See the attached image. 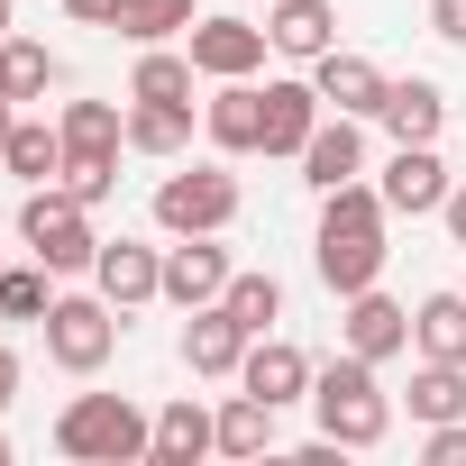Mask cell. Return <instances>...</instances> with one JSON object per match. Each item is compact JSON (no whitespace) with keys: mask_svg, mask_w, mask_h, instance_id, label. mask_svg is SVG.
<instances>
[{"mask_svg":"<svg viewBox=\"0 0 466 466\" xmlns=\"http://www.w3.org/2000/svg\"><path fill=\"white\" fill-rule=\"evenodd\" d=\"M46 357L65 366V375H101L110 357H119V302L92 284V293H56L46 302Z\"/></svg>","mask_w":466,"mask_h":466,"instance_id":"5","label":"cell"},{"mask_svg":"<svg viewBox=\"0 0 466 466\" xmlns=\"http://www.w3.org/2000/svg\"><path fill=\"white\" fill-rule=\"evenodd\" d=\"M384 128H393V147H439V128H448V92H439L430 74H402V83L384 92Z\"/></svg>","mask_w":466,"mask_h":466,"instance_id":"20","label":"cell"},{"mask_svg":"<svg viewBox=\"0 0 466 466\" xmlns=\"http://www.w3.org/2000/svg\"><path fill=\"white\" fill-rule=\"evenodd\" d=\"M228 219H238V174L183 165V174L156 183V228H174V238H219Z\"/></svg>","mask_w":466,"mask_h":466,"instance_id":"6","label":"cell"},{"mask_svg":"<svg viewBox=\"0 0 466 466\" xmlns=\"http://www.w3.org/2000/svg\"><path fill=\"white\" fill-rule=\"evenodd\" d=\"M65 156H119L128 147V101H65Z\"/></svg>","mask_w":466,"mask_h":466,"instance_id":"23","label":"cell"},{"mask_svg":"<svg viewBox=\"0 0 466 466\" xmlns=\"http://www.w3.org/2000/svg\"><path fill=\"white\" fill-rule=\"evenodd\" d=\"M201 128H210L219 156H266V83L257 74L248 83H219L210 110H201Z\"/></svg>","mask_w":466,"mask_h":466,"instance_id":"14","label":"cell"},{"mask_svg":"<svg viewBox=\"0 0 466 466\" xmlns=\"http://www.w3.org/2000/svg\"><path fill=\"white\" fill-rule=\"evenodd\" d=\"M0 174L10 183H65V128L56 119H37V110H19V128H10V147H0Z\"/></svg>","mask_w":466,"mask_h":466,"instance_id":"19","label":"cell"},{"mask_svg":"<svg viewBox=\"0 0 466 466\" xmlns=\"http://www.w3.org/2000/svg\"><path fill=\"white\" fill-rule=\"evenodd\" d=\"M448 183H457V174H448V156H439V147H393V165H384V183H375V192H384V210H393V219H439Z\"/></svg>","mask_w":466,"mask_h":466,"instance_id":"9","label":"cell"},{"mask_svg":"<svg viewBox=\"0 0 466 466\" xmlns=\"http://www.w3.org/2000/svg\"><path fill=\"white\" fill-rule=\"evenodd\" d=\"M128 147L137 156H183L192 147V101H128Z\"/></svg>","mask_w":466,"mask_h":466,"instance_id":"24","label":"cell"},{"mask_svg":"<svg viewBox=\"0 0 466 466\" xmlns=\"http://www.w3.org/2000/svg\"><path fill=\"white\" fill-rule=\"evenodd\" d=\"M19 375H28V366H19V348H0V411L19 402Z\"/></svg>","mask_w":466,"mask_h":466,"instance_id":"37","label":"cell"},{"mask_svg":"<svg viewBox=\"0 0 466 466\" xmlns=\"http://www.w3.org/2000/svg\"><path fill=\"white\" fill-rule=\"evenodd\" d=\"M65 192H83L92 210L119 192V156H65Z\"/></svg>","mask_w":466,"mask_h":466,"instance_id":"32","label":"cell"},{"mask_svg":"<svg viewBox=\"0 0 466 466\" xmlns=\"http://www.w3.org/2000/svg\"><path fill=\"white\" fill-rule=\"evenodd\" d=\"M56 284H65V275L37 266V257H28V266H0V320H46Z\"/></svg>","mask_w":466,"mask_h":466,"instance_id":"29","label":"cell"},{"mask_svg":"<svg viewBox=\"0 0 466 466\" xmlns=\"http://www.w3.org/2000/svg\"><path fill=\"white\" fill-rule=\"evenodd\" d=\"M183 56H192L210 83H248V74H266L275 37L248 28V19H192V28H183Z\"/></svg>","mask_w":466,"mask_h":466,"instance_id":"7","label":"cell"},{"mask_svg":"<svg viewBox=\"0 0 466 466\" xmlns=\"http://www.w3.org/2000/svg\"><path fill=\"white\" fill-rule=\"evenodd\" d=\"M19 248H28L37 266H56V275H92V257H101L92 201L65 192V183H37V192L19 201Z\"/></svg>","mask_w":466,"mask_h":466,"instance_id":"4","label":"cell"},{"mask_svg":"<svg viewBox=\"0 0 466 466\" xmlns=\"http://www.w3.org/2000/svg\"><path fill=\"white\" fill-rule=\"evenodd\" d=\"M0 65H10V101H46V92H56V74H65L37 37H0Z\"/></svg>","mask_w":466,"mask_h":466,"instance_id":"31","label":"cell"},{"mask_svg":"<svg viewBox=\"0 0 466 466\" xmlns=\"http://www.w3.org/2000/svg\"><path fill=\"white\" fill-rule=\"evenodd\" d=\"M384 228H393V210H384V192L375 183H339V192H320V238H311V266H320V284L348 302V293H366V284H384Z\"/></svg>","mask_w":466,"mask_h":466,"instance_id":"1","label":"cell"},{"mask_svg":"<svg viewBox=\"0 0 466 466\" xmlns=\"http://www.w3.org/2000/svg\"><path fill=\"white\" fill-rule=\"evenodd\" d=\"M192 56L183 46H137V74H128V101H192Z\"/></svg>","mask_w":466,"mask_h":466,"instance_id":"26","label":"cell"},{"mask_svg":"<svg viewBox=\"0 0 466 466\" xmlns=\"http://www.w3.org/2000/svg\"><path fill=\"white\" fill-rule=\"evenodd\" d=\"M0 466H10V439H0Z\"/></svg>","mask_w":466,"mask_h":466,"instance_id":"40","label":"cell"},{"mask_svg":"<svg viewBox=\"0 0 466 466\" xmlns=\"http://www.w3.org/2000/svg\"><path fill=\"white\" fill-rule=\"evenodd\" d=\"M92 284H101L119 311H137V302H165V248H147V238H101V257H92Z\"/></svg>","mask_w":466,"mask_h":466,"instance_id":"11","label":"cell"},{"mask_svg":"<svg viewBox=\"0 0 466 466\" xmlns=\"http://www.w3.org/2000/svg\"><path fill=\"white\" fill-rule=\"evenodd\" d=\"M0 266H10V248H0Z\"/></svg>","mask_w":466,"mask_h":466,"instance_id":"41","label":"cell"},{"mask_svg":"<svg viewBox=\"0 0 466 466\" xmlns=\"http://www.w3.org/2000/svg\"><path fill=\"white\" fill-rule=\"evenodd\" d=\"M311 411H320V439H339V448H384V430H393V393L375 384L366 357H329L311 375Z\"/></svg>","mask_w":466,"mask_h":466,"instance_id":"3","label":"cell"},{"mask_svg":"<svg viewBox=\"0 0 466 466\" xmlns=\"http://www.w3.org/2000/svg\"><path fill=\"white\" fill-rule=\"evenodd\" d=\"M10 128H19V101H0V147H10Z\"/></svg>","mask_w":466,"mask_h":466,"instance_id":"38","label":"cell"},{"mask_svg":"<svg viewBox=\"0 0 466 466\" xmlns=\"http://www.w3.org/2000/svg\"><path fill=\"white\" fill-rule=\"evenodd\" d=\"M201 457H219V411H201L183 393L156 411V466H201Z\"/></svg>","mask_w":466,"mask_h":466,"instance_id":"21","label":"cell"},{"mask_svg":"<svg viewBox=\"0 0 466 466\" xmlns=\"http://www.w3.org/2000/svg\"><path fill=\"white\" fill-rule=\"evenodd\" d=\"M293 165H302V183H311V192H339V183H357V174H366V119L329 110V119L311 128V147H302Z\"/></svg>","mask_w":466,"mask_h":466,"instance_id":"13","label":"cell"},{"mask_svg":"<svg viewBox=\"0 0 466 466\" xmlns=\"http://www.w3.org/2000/svg\"><path fill=\"white\" fill-rule=\"evenodd\" d=\"M430 37H448V46H466V0H430Z\"/></svg>","mask_w":466,"mask_h":466,"instance_id":"34","label":"cell"},{"mask_svg":"<svg viewBox=\"0 0 466 466\" xmlns=\"http://www.w3.org/2000/svg\"><path fill=\"white\" fill-rule=\"evenodd\" d=\"M311 83H320V101L348 110V119H384V92H393V74H384L375 56H357V46H329V56L311 65Z\"/></svg>","mask_w":466,"mask_h":466,"instance_id":"10","label":"cell"},{"mask_svg":"<svg viewBox=\"0 0 466 466\" xmlns=\"http://www.w3.org/2000/svg\"><path fill=\"white\" fill-rule=\"evenodd\" d=\"M266 37H275V56L320 65L339 46V10H329V0H266Z\"/></svg>","mask_w":466,"mask_h":466,"instance_id":"16","label":"cell"},{"mask_svg":"<svg viewBox=\"0 0 466 466\" xmlns=\"http://www.w3.org/2000/svg\"><path fill=\"white\" fill-rule=\"evenodd\" d=\"M128 46H174L192 28V0H119V19H110Z\"/></svg>","mask_w":466,"mask_h":466,"instance_id":"28","label":"cell"},{"mask_svg":"<svg viewBox=\"0 0 466 466\" xmlns=\"http://www.w3.org/2000/svg\"><path fill=\"white\" fill-rule=\"evenodd\" d=\"M65 19H83V28H110V19H119V0H65Z\"/></svg>","mask_w":466,"mask_h":466,"instance_id":"36","label":"cell"},{"mask_svg":"<svg viewBox=\"0 0 466 466\" xmlns=\"http://www.w3.org/2000/svg\"><path fill=\"white\" fill-rule=\"evenodd\" d=\"M339 348L366 357V366H384V357L411 348V311H402L384 284H366V293H348V311H339Z\"/></svg>","mask_w":466,"mask_h":466,"instance_id":"8","label":"cell"},{"mask_svg":"<svg viewBox=\"0 0 466 466\" xmlns=\"http://www.w3.org/2000/svg\"><path fill=\"white\" fill-rule=\"evenodd\" d=\"M420 457H430V466H466V420H430Z\"/></svg>","mask_w":466,"mask_h":466,"instance_id":"33","label":"cell"},{"mask_svg":"<svg viewBox=\"0 0 466 466\" xmlns=\"http://www.w3.org/2000/svg\"><path fill=\"white\" fill-rule=\"evenodd\" d=\"M311 375H320V366H311L293 339H275V329H266V339H248V366H238V384H248L257 402L293 411V402H311Z\"/></svg>","mask_w":466,"mask_h":466,"instance_id":"12","label":"cell"},{"mask_svg":"<svg viewBox=\"0 0 466 466\" xmlns=\"http://www.w3.org/2000/svg\"><path fill=\"white\" fill-rule=\"evenodd\" d=\"M219 302H228V320H238L248 339H266V329L284 320V284H275V275H228Z\"/></svg>","mask_w":466,"mask_h":466,"instance_id":"30","label":"cell"},{"mask_svg":"<svg viewBox=\"0 0 466 466\" xmlns=\"http://www.w3.org/2000/svg\"><path fill=\"white\" fill-rule=\"evenodd\" d=\"M56 457L74 466H128V457H156V420L128 402V393H74L56 411Z\"/></svg>","mask_w":466,"mask_h":466,"instance_id":"2","label":"cell"},{"mask_svg":"<svg viewBox=\"0 0 466 466\" xmlns=\"http://www.w3.org/2000/svg\"><path fill=\"white\" fill-rule=\"evenodd\" d=\"M0 37H10V0H0Z\"/></svg>","mask_w":466,"mask_h":466,"instance_id":"39","label":"cell"},{"mask_svg":"<svg viewBox=\"0 0 466 466\" xmlns=\"http://www.w3.org/2000/svg\"><path fill=\"white\" fill-rule=\"evenodd\" d=\"M439 228H448V238H457V248H466V174H457V183H448V201H439Z\"/></svg>","mask_w":466,"mask_h":466,"instance_id":"35","label":"cell"},{"mask_svg":"<svg viewBox=\"0 0 466 466\" xmlns=\"http://www.w3.org/2000/svg\"><path fill=\"white\" fill-rule=\"evenodd\" d=\"M183 366H192V375H238V366H248V329L228 320V302L183 311Z\"/></svg>","mask_w":466,"mask_h":466,"instance_id":"17","label":"cell"},{"mask_svg":"<svg viewBox=\"0 0 466 466\" xmlns=\"http://www.w3.org/2000/svg\"><path fill=\"white\" fill-rule=\"evenodd\" d=\"M275 448V402H257L248 384L219 402V457H266Z\"/></svg>","mask_w":466,"mask_h":466,"instance_id":"25","label":"cell"},{"mask_svg":"<svg viewBox=\"0 0 466 466\" xmlns=\"http://www.w3.org/2000/svg\"><path fill=\"white\" fill-rule=\"evenodd\" d=\"M411 420H420V430H430V420H466V366L420 357V375H411Z\"/></svg>","mask_w":466,"mask_h":466,"instance_id":"27","label":"cell"},{"mask_svg":"<svg viewBox=\"0 0 466 466\" xmlns=\"http://www.w3.org/2000/svg\"><path fill=\"white\" fill-rule=\"evenodd\" d=\"M411 348L439 357V366H466V284H457V293H420V311H411Z\"/></svg>","mask_w":466,"mask_h":466,"instance_id":"22","label":"cell"},{"mask_svg":"<svg viewBox=\"0 0 466 466\" xmlns=\"http://www.w3.org/2000/svg\"><path fill=\"white\" fill-rule=\"evenodd\" d=\"M329 119V101H320V83H266V156H302L311 147V128Z\"/></svg>","mask_w":466,"mask_h":466,"instance_id":"18","label":"cell"},{"mask_svg":"<svg viewBox=\"0 0 466 466\" xmlns=\"http://www.w3.org/2000/svg\"><path fill=\"white\" fill-rule=\"evenodd\" d=\"M228 248H210V238H183V248H165V302L174 311H201V302H219L228 293Z\"/></svg>","mask_w":466,"mask_h":466,"instance_id":"15","label":"cell"}]
</instances>
